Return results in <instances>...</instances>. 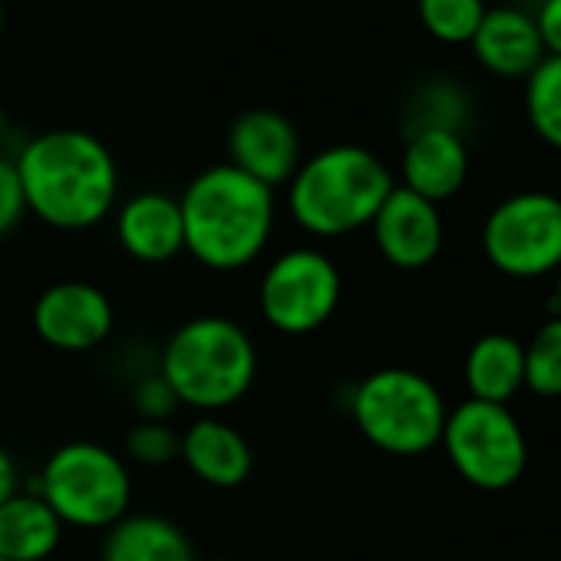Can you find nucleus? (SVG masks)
I'll list each match as a JSON object with an SVG mask.
<instances>
[{
  "label": "nucleus",
  "mask_w": 561,
  "mask_h": 561,
  "mask_svg": "<svg viewBox=\"0 0 561 561\" xmlns=\"http://www.w3.org/2000/svg\"><path fill=\"white\" fill-rule=\"evenodd\" d=\"M370 231L383 261L400 271H420L433 264L446 234L439 205L420 198L403 185H393V192L374 215Z\"/></svg>",
  "instance_id": "obj_12"
},
{
  "label": "nucleus",
  "mask_w": 561,
  "mask_h": 561,
  "mask_svg": "<svg viewBox=\"0 0 561 561\" xmlns=\"http://www.w3.org/2000/svg\"><path fill=\"white\" fill-rule=\"evenodd\" d=\"M344 277L321 248H288L267 261L257 280V311L264 324L285 337L321 331L341 308Z\"/></svg>",
  "instance_id": "obj_7"
},
{
  "label": "nucleus",
  "mask_w": 561,
  "mask_h": 561,
  "mask_svg": "<svg viewBox=\"0 0 561 561\" xmlns=\"http://www.w3.org/2000/svg\"><path fill=\"white\" fill-rule=\"evenodd\" d=\"M393 175L364 146H328L301 159L288 182V211L314 238H344L370 228L393 192Z\"/></svg>",
  "instance_id": "obj_4"
},
{
  "label": "nucleus",
  "mask_w": 561,
  "mask_h": 561,
  "mask_svg": "<svg viewBox=\"0 0 561 561\" xmlns=\"http://www.w3.org/2000/svg\"><path fill=\"white\" fill-rule=\"evenodd\" d=\"M31 324L47 347L64 354H90L110 341L116 311L110 295L90 280H57L37 295Z\"/></svg>",
  "instance_id": "obj_10"
},
{
  "label": "nucleus",
  "mask_w": 561,
  "mask_h": 561,
  "mask_svg": "<svg viewBox=\"0 0 561 561\" xmlns=\"http://www.w3.org/2000/svg\"><path fill=\"white\" fill-rule=\"evenodd\" d=\"M541 44L548 57H561V0H541V8L535 14Z\"/></svg>",
  "instance_id": "obj_25"
},
{
  "label": "nucleus",
  "mask_w": 561,
  "mask_h": 561,
  "mask_svg": "<svg viewBox=\"0 0 561 561\" xmlns=\"http://www.w3.org/2000/svg\"><path fill=\"white\" fill-rule=\"evenodd\" d=\"M34 492L54 508L64 528L106 531L129 515L133 472L110 446L73 439L47 456Z\"/></svg>",
  "instance_id": "obj_5"
},
{
  "label": "nucleus",
  "mask_w": 561,
  "mask_h": 561,
  "mask_svg": "<svg viewBox=\"0 0 561 561\" xmlns=\"http://www.w3.org/2000/svg\"><path fill=\"white\" fill-rule=\"evenodd\" d=\"M64 535V522L37 492H18L0 505V561H50Z\"/></svg>",
  "instance_id": "obj_18"
},
{
  "label": "nucleus",
  "mask_w": 561,
  "mask_h": 561,
  "mask_svg": "<svg viewBox=\"0 0 561 561\" xmlns=\"http://www.w3.org/2000/svg\"><path fill=\"white\" fill-rule=\"evenodd\" d=\"M159 377L175 403L218 416L248 397L257 377V347L238 321L202 314L172 331L159 357Z\"/></svg>",
  "instance_id": "obj_3"
},
{
  "label": "nucleus",
  "mask_w": 561,
  "mask_h": 561,
  "mask_svg": "<svg viewBox=\"0 0 561 561\" xmlns=\"http://www.w3.org/2000/svg\"><path fill=\"white\" fill-rule=\"evenodd\" d=\"M4 21H8L4 18V0H0V37H4Z\"/></svg>",
  "instance_id": "obj_29"
},
{
  "label": "nucleus",
  "mask_w": 561,
  "mask_h": 561,
  "mask_svg": "<svg viewBox=\"0 0 561 561\" xmlns=\"http://www.w3.org/2000/svg\"><path fill=\"white\" fill-rule=\"evenodd\" d=\"M179 459L211 489H238L254 469L251 443L221 416H198L185 433H179Z\"/></svg>",
  "instance_id": "obj_15"
},
{
  "label": "nucleus",
  "mask_w": 561,
  "mask_h": 561,
  "mask_svg": "<svg viewBox=\"0 0 561 561\" xmlns=\"http://www.w3.org/2000/svg\"><path fill=\"white\" fill-rule=\"evenodd\" d=\"M485 11V0H416L420 24L443 44H469Z\"/></svg>",
  "instance_id": "obj_21"
},
{
  "label": "nucleus",
  "mask_w": 561,
  "mask_h": 561,
  "mask_svg": "<svg viewBox=\"0 0 561 561\" xmlns=\"http://www.w3.org/2000/svg\"><path fill=\"white\" fill-rule=\"evenodd\" d=\"M179 208L185 251L211 271H241L254 264L277 221L274 188L228 162L202 169L179 195Z\"/></svg>",
  "instance_id": "obj_2"
},
{
  "label": "nucleus",
  "mask_w": 561,
  "mask_h": 561,
  "mask_svg": "<svg viewBox=\"0 0 561 561\" xmlns=\"http://www.w3.org/2000/svg\"><path fill=\"white\" fill-rule=\"evenodd\" d=\"M27 215L24 185L18 175V162L0 156V238H8Z\"/></svg>",
  "instance_id": "obj_24"
},
{
  "label": "nucleus",
  "mask_w": 561,
  "mask_h": 561,
  "mask_svg": "<svg viewBox=\"0 0 561 561\" xmlns=\"http://www.w3.org/2000/svg\"><path fill=\"white\" fill-rule=\"evenodd\" d=\"M14 162L24 185L27 215L57 231H87L116 208L119 169L106 142L93 133H41Z\"/></svg>",
  "instance_id": "obj_1"
},
{
  "label": "nucleus",
  "mask_w": 561,
  "mask_h": 561,
  "mask_svg": "<svg viewBox=\"0 0 561 561\" xmlns=\"http://www.w3.org/2000/svg\"><path fill=\"white\" fill-rule=\"evenodd\" d=\"M525 390L561 397V318L545 321L525 344Z\"/></svg>",
  "instance_id": "obj_22"
},
{
  "label": "nucleus",
  "mask_w": 561,
  "mask_h": 561,
  "mask_svg": "<svg viewBox=\"0 0 561 561\" xmlns=\"http://www.w3.org/2000/svg\"><path fill=\"white\" fill-rule=\"evenodd\" d=\"M4 129H8V113H4V103H0V139H4Z\"/></svg>",
  "instance_id": "obj_28"
},
{
  "label": "nucleus",
  "mask_w": 561,
  "mask_h": 561,
  "mask_svg": "<svg viewBox=\"0 0 561 561\" xmlns=\"http://www.w3.org/2000/svg\"><path fill=\"white\" fill-rule=\"evenodd\" d=\"M400 175H403V188L439 205L466 185L469 149L456 129H443V126L413 129L403 149Z\"/></svg>",
  "instance_id": "obj_13"
},
{
  "label": "nucleus",
  "mask_w": 561,
  "mask_h": 561,
  "mask_svg": "<svg viewBox=\"0 0 561 561\" xmlns=\"http://www.w3.org/2000/svg\"><path fill=\"white\" fill-rule=\"evenodd\" d=\"M202 561H234V558H202Z\"/></svg>",
  "instance_id": "obj_30"
},
{
  "label": "nucleus",
  "mask_w": 561,
  "mask_h": 561,
  "mask_svg": "<svg viewBox=\"0 0 561 561\" xmlns=\"http://www.w3.org/2000/svg\"><path fill=\"white\" fill-rule=\"evenodd\" d=\"M21 492V469H18V459L0 446V505H4L11 495Z\"/></svg>",
  "instance_id": "obj_26"
},
{
  "label": "nucleus",
  "mask_w": 561,
  "mask_h": 561,
  "mask_svg": "<svg viewBox=\"0 0 561 561\" xmlns=\"http://www.w3.org/2000/svg\"><path fill=\"white\" fill-rule=\"evenodd\" d=\"M116 241L142 264H165L185 251L179 198L165 192H139L116 208Z\"/></svg>",
  "instance_id": "obj_14"
},
{
  "label": "nucleus",
  "mask_w": 561,
  "mask_h": 561,
  "mask_svg": "<svg viewBox=\"0 0 561 561\" xmlns=\"http://www.w3.org/2000/svg\"><path fill=\"white\" fill-rule=\"evenodd\" d=\"M469 47L482 70H489L492 77H505V80H518V77L528 80L531 70L548 57L538 24H535V14H528L522 8L485 11Z\"/></svg>",
  "instance_id": "obj_16"
},
{
  "label": "nucleus",
  "mask_w": 561,
  "mask_h": 561,
  "mask_svg": "<svg viewBox=\"0 0 561 561\" xmlns=\"http://www.w3.org/2000/svg\"><path fill=\"white\" fill-rule=\"evenodd\" d=\"M525 113L538 139L561 152V57H545L525 80Z\"/></svg>",
  "instance_id": "obj_20"
},
{
  "label": "nucleus",
  "mask_w": 561,
  "mask_h": 561,
  "mask_svg": "<svg viewBox=\"0 0 561 561\" xmlns=\"http://www.w3.org/2000/svg\"><path fill=\"white\" fill-rule=\"evenodd\" d=\"M228 165L254 182L277 188L288 185L301 165V136L277 110H248L228 129Z\"/></svg>",
  "instance_id": "obj_11"
},
{
  "label": "nucleus",
  "mask_w": 561,
  "mask_h": 561,
  "mask_svg": "<svg viewBox=\"0 0 561 561\" xmlns=\"http://www.w3.org/2000/svg\"><path fill=\"white\" fill-rule=\"evenodd\" d=\"M489 264L518 280L561 267V198L551 192H518L502 198L482 225Z\"/></svg>",
  "instance_id": "obj_9"
},
{
  "label": "nucleus",
  "mask_w": 561,
  "mask_h": 561,
  "mask_svg": "<svg viewBox=\"0 0 561 561\" xmlns=\"http://www.w3.org/2000/svg\"><path fill=\"white\" fill-rule=\"evenodd\" d=\"M554 308H558V318H561V267L554 271Z\"/></svg>",
  "instance_id": "obj_27"
},
{
  "label": "nucleus",
  "mask_w": 561,
  "mask_h": 561,
  "mask_svg": "<svg viewBox=\"0 0 561 561\" xmlns=\"http://www.w3.org/2000/svg\"><path fill=\"white\" fill-rule=\"evenodd\" d=\"M100 561H198L182 525L152 512H129L106 528Z\"/></svg>",
  "instance_id": "obj_17"
},
{
  "label": "nucleus",
  "mask_w": 561,
  "mask_h": 561,
  "mask_svg": "<svg viewBox=\"0 0 561 561\" xmlns=\"http://www.w3.org/2000/svg\"><path fill=\"white\" fill-rule=\"evenodd\" d=\"M469 400L499 403L508 407V400L525 390V344H518L512 334H482L462 367Z\"/></svg>",
  "instance_id": "obj_19"
},
{
  "label": "nucleus",
  "mask_w": 561,
  "mask_h": 561,
  "mask_svg": "<svg viewBox=\"0 0 561 561\" xmlns=\"http://www.w3.org/2000/svg\"><path fill=\"white\" fill-rule=\"evenodd\" d=\"M453 469L482 492L512 489L528 466V443L508 407L462 400L449 410L443 439Z\"/></svg>",
  "instance_id": "obj_8"
},
{
  "label": "nucleus",
  "mask_w": 561,
  "mask_h": 561,
  "mask_svg": "<svg viewBox=\"0 0 561 561\" xmlns=\"http://www.w3.org/2000/svg\"><path fill=\"white\" fill-rule=\"evenodd\" d=\"M351 416L364 439L390 456H423L443 439L449 407L439 387L410 367H383L360 380Z\"/></svg>",
  "instance_id": "obj_6"
},
{
  "label": "nucleus",
  "mask_w": 561,
  "mask_h": 561,
  "mask_svg": "<svg viewBox=\"0 0 561 561\" xmlns=\"http://www.w3.org/2000/svg\"><path fill=\"white\" fill-rule=\"evenodd\" d=\"M123 446L126 456L142 466H165L179 459V433L165 426V420H139L136 426H129Z\"/></svg>",
  "instance_id": "obj_23"
}]
</instances>
